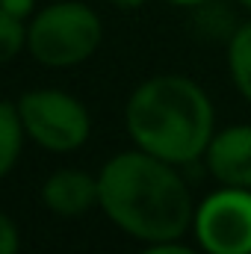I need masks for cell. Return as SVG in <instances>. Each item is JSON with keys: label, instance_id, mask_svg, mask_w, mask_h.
I'll return each mask as SVG.
<instances>
[{"label": "cell", "instance_id": "9a60e30c", "mask_svg": "<svg viewBox=\"0 0 251 254\" xmlns=\"http://www.w3.org/2000/svg\"><path fill=\"white\" fill-rule=\"evenodd\" d=\"M169 3H175V6H204L210 0H169Z\"/></svg>", "mask_w": 251, "mask_h": 254}, {"label": "cell", "instance_id": "5bb4252c", "mask_svg": "<svg viewBox=\"0 0 251 254\" xmlns=\"http://www.w3.org/2000/svg\"><path fill=\"white\" fill-rule=\"evenodd\" d=\"M110 3H116L119 9H139L145 0H110Z\"/></svg>", "mask_w": 251, "mask_h": 254}, {"label": "cell", "instance_id": "7a4b0ae2", "mask_svg": "<svg viewBox=\"0 0 251 254\" xmlns=\"http://www.w3.org/2000/svg\"><path fill=\"white\" fill-rule=\"evenodd\" d=\"M125 122L136 148L172 166H187L204 157L216 133L207 92L184 74H157L139 83L127 101Z\"/></svg>", "mask_w": 251, "mask_h": 254}, {"label": "cell", "instance_id": "9c48e42d", "mask_svg": "<svg viewBox=\"0 0 251 254\" xmlns=\"http://www.w3.org/2000/svg\"><path fill=\"white\" fill-rule=\"evenodd\" d=\"M228 68L237 92L251 104V21L237 27L228 42Z\"/></svg>", "mask_w": 251, "mask_h": 254}, {"label": "cell", "instance_id": "277c9868", "mask_svg": "<svg viewBox=\"0 0 251 254\" xmlns=\"http://www.w3.org/2000/svg\"><path fill=\"white\" fill-rule=\"evenodd\" d=\"M18 116H21L24 133L54 154L77 151L80 145H86L92 133L89 110L74 95L60 89H33L21 95Z\"/></svg>", "mask_w": 251, "mask_h": 254}, {"label": "cell", "instance_id": "7c38bea8", "mask_svg": "<svg viewBox=\"0 0 251 254\" xmlns=\"http://www.w3.org/2000/svg\"><path fill=\"white\" fill-rule=\"evenodd\" d=\"M0 9H6L9 15L27 21L33 15V9H36V0H0Z\"/></svg>", "mask_w": 251, "mask_h": 254}, {"label": "cell", "instance_id": "8992f818", "mask_svg": "<svg viewBox=\"0 0 251 254\" xmlns=\"http://www.w3.org/2000/svg\"><path fill=\"white\" fill-rule=\"evenodd\" d=\"M204 160L222 187L251 190V125H234L213 133Z\"/></svg>", "mask_w": 251, "mask_h": 254}, {"label": "cell", "instance_id": "52a82bcc", "mask_svg": "<svg viewBox=\"0 0 251 254\" xmlns=\"http://www.w3.org/2000/svg\"><path fill=\"white\" fill-rule=\"evenodd\" d=\"M98 198V178L80 169H60L42 184V204L57 216H83Z\"/></svg>", "mask_w": 251, "mask_h": 254}, {"label": "cell", "instance_id": "2e32d148", "mask_svg": "<svg viewBox=\"0 0 251 254\" xmlns=\"http://www.w3.org/2000/svg\"><path fill=\"white\" fill-rule=\"evenodd\" d=\"M237 3H240V6H246V9L251 12V0H237Z\"/></svg>", "mask_w": 251, "mask_h": 254}, {"label": "cell", "instance_id": "5b68a950", "mask_svg": "<svg viewBox=\"0 0 251 254\" xmlns=\"http://www.w3.org/2000/svg\"><path fill=\"white\" fill-rule=\"evenodd\" d=\"M192 228L207 254H251V190L225 187L207 195L195 207Z\"/></svg>", "mask_w": 251, "mask_h": 254}, {"label": "cell", "instance_id": "ba28073f", "mask_svg": "<svg viewBox=\"0 0 251 254\" xmlns=\"http://www.w3.org/2000/svg\"><path fill=\"white\" fill-rule=\"evenodd\" d=\"M24 125L18 116V104L0 101V181L15 169L24 145Z\"/></svg>", "mask_w": 251, "mask_h": 254}, {"label": "cell", "instance_id": "4fadbf2b", "mask_svg": "<svg viewBox=\"0 0 251 254\" xmlns=\"http://www.w3.org/2000/svg\"><path fill=\"white\" fill-rule=\"evenodd\" d=\"M139 254H198V252H192L187 246H178V240H172V243H154L151 249H145Z\"/></svg>", "mask_w": 251, "mask_h": 254}, {"label": "cell", "instance_id": "6da1fadb", "mask_svg": "<svg viewBox=\"0 0 251 254\" xmlns=\"http://www.w3.org/2000/svg\"><path fill=\"white\" fill-rule=\"evenodd\" d=\"M98 207L116 228L145 243H172L192 228L195 207L187 181L172 163L125 151L104 163L98 175Z\"/></svg>", "mask_w": 251, "mask_h": 254}, {"label": "cell", "instance_id": "3957f363", "mask_svg": "<svg viewBox=\"0 0 251 254\" xmlns=\"http://www.w3.org/2000/svg\"><path fill=\"white\" fill-rule=\"evenodd\" d=\"M104 39V24L86 3L63 0L39 9L27 24V51L48 68L86 63Z\"/></svg>", "mask_w": 251, "mask_h": 254}, {"label": "cell", "instance_id": "30bf717a", "mask_svg": "<svg viewBox=\"0 0 251 254\" xmlns=\"http://www.w3.org/2000/svg\"><path fill=\"white\" fill-rule=\"evenodd\" d=\"M27 48V27L21 18L0 9V65L12 63Z\"/></svg>", "mask_w": 251, "mask_h": 254}, {"label": "cell", "instance_id": "8fae6325", "mask_svg": "<svg viewBox=\"0 0 251 254\" xmlns=\"http://www.w3.org/2000/svg\"><path fill=\"white\" fill-rule=\"evenodd\" d=\"M18 252H21L18 228L6 213H0V254H18Z\"/></svg>", "mask_w": 251, "mask_h": 254}]
</instances>
